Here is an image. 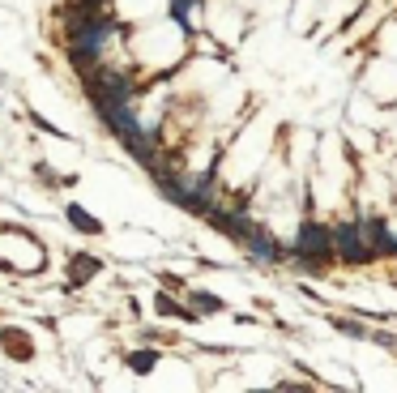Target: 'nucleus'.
Segmentation results:
<instances>
[{
	"instance_id": "8",
	"label": "nucleus",
	"mask_w": 397,
	"mask_h": 393,
	"mask_svg": "<svg viewBox=\"0 0 397 393\" xmlns=\"http://www.w3.org/2000/svg\"><path fill=\"white\" fill-rule=\"evenodd\" d=\"M68 223L77 227V231H90V235H98V231H103V223H98L94 214H86L82 205H68Z\"/></svg>"
},
{
	"instance_id": "5",
	"label": "nucleus",
	"mask_w": 397,
	"mask_h": 393,
	"mask_svg": "<svg viewBox=\"0 0 397 393\" xmlns=\"http://www.w3.org/2000/svg\"><path fill=\"white\" fill-rule=\"evenodd\" d=\"M94 111H98V120H103V129H111L116 137L141 125L137 111H133V98H103V103H94Z\"/></svg>"
},
{
	"instance_id": "1",
	"label": "nucleus",
	"mask_w": 397,
	"mask_h": 393,
	"mask_svg": "<svg viewBox=\"0 0 397 393\" xmlns=\"http://www.w3.org/2000/svg\"><path fill=\"white\" fill-rule=\"evenodd\" d=\"M290 261H299L304 269H320V265L338 261V253H333V227H320L316 218H304L299 235L290 239Z\"/></svg>"
},
{
	"instance_id": "16",
	"label": "nucleus",
	"mask_w": 397,
	"mask_h": 393,
	"mask_svg": "<svg viewBox=\"0 0 397 393\" xmlns=\"http://www.w3.org/2000/svg\"><path fill=\"white\" fill-rule=\"evenodd\" d=\"M376 342H380V347H389V351L397 355V338H393V333H376Z\"/></svg>"
},
{
	"instance_id": "13",
	"label": "nucleus",
	"mask_w": 397,
	"mask_h": 393,
	"mask_svg": "<svg viewBox=\"0 0 397 393\" xmlns=\"http://www.w3.org/2000/svg\"><path fill=\"white\" fill-rule=\"evenodd\" d=\"M333 329H338V333H346V338H355V342H359V338H367V329H363L359 321H351V316H333Z\"/></svg>"
},
{
	"instance_id": "9",
	"label": "nucleus",
	"mask_w": 397,
	"mask_h": 393,
	"mask_svg": "<svg viewBox=\"0 0 397 393\" xmlns=\"http://www.w3.org/2000/svg\"><path fill=\"white\" fill-rule=\"evenodd\" d=\"M188 304L201 312V316H210V312L222 308V300H218V295H210V291H188Z\"/></svg>"
},
{
	"instance_id": "12",
	"label": "nucleus",
	"mask_w": 397,
	"mask_h": 393,
	"mask_svg": "<svg viewBox=\"0 0 397 393\" xmlns=\"http://www.w3.org/2000/svg\"><path fill=\"white\" fill-rule=\"evenodd\" d=\"M94 269H98V261H94V257H77V261L68 265V274H73V282H86Z\"/></svg>"
},
{
	"instance_id": "17",
	"label": "nucleus",
	"mask_w": 397,
	"mask_h": 393,
	"mask_svg": "<svg viewBox=\"0 0 397 393\" xmlns=\"http://www.w3.org/2000/svg\"><path fill=\"white\" fill-rule=\"evenodd\" d=\"M82 5H90V9H107V0H82Z\"/></svg>"
},
{
	"instance_id": "2",
	"label": "nucleus",
	"mask_w": 397,
	"mask_h": 393,
	"mask_svg": "<svg viewBox=\"0 0 397 393\" xmlns=\"http://www.w3.org/2000/svg\"><path fill=\"white\" fill-rule=\"evenodd\" d=\"M82 86L94 103H103V98H133L137 94V77L133 68H111V64H94L90 73H82Z\"/></svg>"
},
{
	"instance_id": "3",
	"label": "nucleus",
	"mask_w": 397,
	"mask_h": 393,
	"mask_svg": "<svg viewBox=\"0 0 397 393\" xmlns=\"http://www.w3.org/2000/svg\"><path fill=\"white\" fill-rule=\"evenodd\" d=\"M333 253H338L342 265H367V261L380 257V253L363 239L359 218H351V223H338V227H333Z\"/></svg>"
},
{
	"instance_id": "7",
	"label": "nucleus",
	"mask_w": 397,
	"mask_h": 393,
	"mask_svg": "<svg viewBox=\"0 0 397 393\" xmlns=\"http://www.w3.org/2000/svg\"><path fill=\"white\" fill-rule=\"evenodd\" d=\"M243 248H248V257H252V261H261V265H278V261H286L290 257V248H286V244H278L274 235H269V231H252V235H248L243 239Z\"/></svg>"
},
{
	"instance_id": "6",
	"label": "nucleus",
	"mask_w": 397,
	"mask_h": 393,
	"mask_svg": "<svg viewBox=\"0 0 397 393\" xmlns=\"http://www.w3.org/2000/svg\"><path fill=\"white\" fill-rule=\"evenodd\" d=\"M355 218H359V227H363V239H367L380 257H397V239L389 235V223H385L376 210H359Z\"/></svg>"
},
{
	"instance_id": "4",
	"label": "nucleus",
	"mask_w": 397,
	"mask_h": 393,
	"mask_svg": "<svg viewBox=\"0 0 397 393\" xmlns=\"http://www.w3.org/2000/svg\"><path fill=\"white\" fill-rule=\"evenodd\" d=\"M205 223H210L214 231H222V235L239 239V244H243L248 235L257 231V223H252V218H248V201H243V196H235L231 205H214V210L205 214Z\"/></svg>"
},
{
	"instance_id": "14",
	"label": "nucleus",
	"mask_w": 397,
	"mask_h": 393,
	"mask_svg": "<svg viewBox=\"0 0 397 393\" xmlns=\"http://www.w3.org/2000/svg\"><path fill=\"white\" fill-rule=\"evenodd\" d=\"M124 363H129L133 372H150V367H154V355H150V351H129V355H124Z\"/></svg>"
},
{
	"instance_id": "11",
	"label": "nucleus",
	"mask_w": 397,
	"mask_h": 393,
	"mask_svg": "<svg viewBox=\"0 0 397 393\" xmlns=\"http://www.w3.org/2000/svg\"><path fill=\"white\" fill-rule=\"evenodd\" d=\"M154 308H158L163 316H188V312H184V304H176V295H171L167 286H163V295L154 300Z\"/></svg>"
},
{
	"instance_id": "15",
	"label": "nucleus",
	"mask_w": 397,
	"mask_h": 393,
	"mask_svg": "<svg viewBox=\"0 0 397 393\" xmlns=\"http://www.w3.org/2000/svg\"><path fill=\"white\" fill-rule=\"evenodd\" d=\"M171 13H176L184 26H196V0H176V9H171Z\"/></svg>"
},
{
	"instance_id": "10",
	"label": "nucleus",
	"mask_w": 397,
	"mask_h": 393,
	"mask_svg": "<svg viewBox=\"0 0 397 393\" xmlns=\"http://www.w3.org/2000/svg\"><path fill=\"white\" fill-rule=\"evenodd\" d=\"M5 347H9V355H17V359H30V355H35L30 342H26V333H13V329H5Z\"/></svg>"
}]
</instances>
